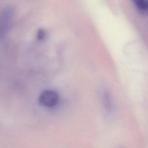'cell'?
Instances as JSON below:
<instances>
[{
  "instance_id": "3957f363",
  "label": "cell",
  "mask_w": 148,
  "mask_h": 148,
  "mask_svg": "<svg viewBox=\"0 0 148 148\" xmlns=\"http://www.w3.org/2000/svg\"><path fill=\"white\" fill-rule=\"evenodd\" d=\"M38 38L39 39H42L45 36V31L43 29H39L38 32Z\"/></svg>"
},
{
  "instance_id": "7a4b0ae2",
  "label": "cell",
  "mask_w": 148,
  "mask_h": 148,
  "mask_svg": "<svg viewBox=\"0 0 148 148\" xmlns=\"http://www.w3.org/2000/svg\"><path fill=\"white\" fill-rule=\"evenodd\" d=\"M135 6L140 10L148 11V1L136 0L134 1Z\"/></svg>"
},
{
  "instance_id": "6da1fadb",
  "label": "cell",
  "mask_w": 148,
  "mask_h": 148,
  "mask_svg": "<svg viewBox=\"0 0 148 148\" xmlns=\"http://www.w3.org/2000/svg\"><path fill=\"white\" fill-rule=\"evenodd\" d=\"M59 100L58 94L53 90H45L39 97V101L44 106L52 108L57 105Z\"/></svg>"
}]
</instances>
